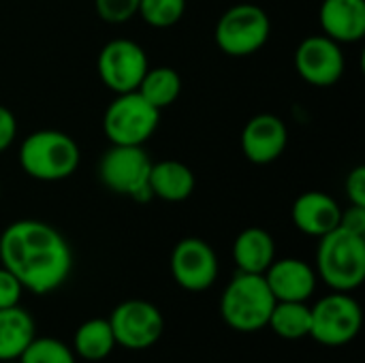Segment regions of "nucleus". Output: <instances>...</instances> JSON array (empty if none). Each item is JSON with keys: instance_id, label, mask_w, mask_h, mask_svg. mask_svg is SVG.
<instances>
[{"instance_id": "nucleus-1", "label": "nucleus", "mask_w": 365, "mask_h": 363, "mask_svg": "<svg viewBox=\"0 0 365 363\" xmlns=\"http://www.w3.org/2000/svg\"><path fill=\"white\" fill-rule=\"evenodd\" d=\"M0 265L34 295L60 289L73 270V250L64 235L43 220H15L0 235Z\"/></svg>"}, {"instance_id": "nucleus-2", "label": "nucleus", "mask_w": 365, "mask_h": 363, "mask_svg": "<svg viewBox=\"0 0 365 363\" xmlns=\"http://www.w3.org/2000/svg\"><path fill=\"white\" fill-rule=\"evenodd\" d=\"M81 160L77 141L53 128L30 133L19 148V165L24 173L38 182H60L71 178Z\"/></svg>"}, {"instance_id": "nucleus-3", "label": "nucleus", "mask_w": 365, "mask_h": 363, "mask_svg": "<svg viewBox=\"0 0 365 363\" xmlns=\"http://www.w3.org/2000/svg\"><path fill=\"white\" fill-rule=\"evenodd\" d=\"M319 240L317 276L331 291L359 289L365 280V237L338 227Z\"/></svg>"}, {"instance_id": "nucleus-4", "label": "nucleus", "mask_w": 365, "mask_h": 363, "mask_svg": "<svg viewBox=\"0 0 365 363\" xmlns=\"http://www.w3.org/2000/svg\"><path fill=\"white\" fill-rule=\"evenodd\" d=\"M276 306L263 274L237 272L220 297V319L235 332L255 334L267 327Z\"/></svg>"}, {"instance_id": "nucleus-5", "label": "nucleus", "mask_w": 365, "mask_h": 363, "mask_svg": "<svg viewBox=\"0 0 365 363\" xmlns=\"http://www.w3.org/2000/svg\"><path fill=\"white\" fill-rule=\"evenodd\" d=\"M272 34L269 15L255 2L229 6L214 30L216 45L231 58H246L265 47Z\"/></svg>"}, {"instance_id": "nucleus-6", "label": "nucleus", "mask_w": 365, "mask_h": 363, "mask_svg": "<svg viewBox=\"0 0 365 363\" xmlns=\"http://www.w3.org/2000/svg\"><path fill=\"white\" fill-rule=\"evenodd\" d=\"M160 111L137 90L115 94L103 116L105 137L113 145H143L158 128Z\"/></svg>"}, {"instance_id": "nucleus-7", "label": "nucleus", "mask_w": 365, "mask_h": 363, "mask_svg": "<svg viewBox=\"0 0 365 363\" xmlns=\"http://www.w3.org/2000/svg\"><path fill=\"white\" fill-rule=\"evenodd\" d=\"M310 338L323 347H344L353 342L364 325L359 302L351 293L334 291L321 297L312 308Z\"/></svg>"}, {"instance_id": "nucleus-8", "label": "nucleus", "mask_w": 365, "mask_h": 363, "mask_svg": "<svg viewBox=\"0 0 365 363\" xmlns=\"http://www.w3.org/2000/svg\"><path fill=\"white\" fill-rule=\"evenodd\" d=\"M152 160L143 145H113L101 156L98 163V178L105 188L115 195L141 199L150 195L148 180H150Z\"/></svg>"}, {"instance_id": "nucleus-9", "label": "nucleus", "mask_w": 365, "mask_h": 363, "mask_svg": "<svg viewBox=\"0 0 365 363\" xmlns=\"http://www.w3.org/2000/svg\"><path fill=\"white\" fill-rule=\"evenodd\" d=\"M118 347L128 351H143L154 347L163 332V312L148 300H126L118 304L107 319Z\"/></svg>"}, {"instance_id": "nucleus-10", "label": "nucleus", "mask_w": 365, "mask_h": 363, "mask_svg": "<svg viewBox=\"0 0 365 363\" xmlns=\"http://www.w3.org/2000/svg\"><path fill=\"white\" fill-rule=\"evenodd\" d=\"M98 77L115 94L135 92L150 68L145 49L130 39L109 41L98 53Z\"/></svg>"}, {"instance_id": "nucleus-11", "label": "nucleus", "mask_w": 365, "mask_h": 363, "mask_svg": "<svg viewBox=\"0 0 365 363\" xmlns=\"http://www.w3.org/2000/svg\"><path fill=\"white\" fill-rule=\"evenodd\" d=\"M169 270L178 287L190 293L207 291L220 272L216 250L201 237H184L173 246Z\"/></svg>"}, {"instance_id": "nucleus-12", "label": "nucleus", "mask_w": 365, "mask_h": 363, "mask_svg": "<svg viewBox=\"0 0 365 363\" xmlns=\"http://www.w3.org/2000/svg\"><path fill=\"white\" fill-rule=\"evenodd\" d=\"M297 75L317 88H329L340 81L344 73V53L340 43L325 34L306 36L295 49Z\"/></svg>"}, {"instance_id": "nucleus-13", "label": "nucleus", "mask_w": 365, "mask_h": 363, "mask_svg": "<svg viewBox=\"0 0 365 363\" xmlns=\"http://www.w3.org/2000/svg\"><path fill=\"white\" fill-rule=\"evenodd\" d=\"M242 152L255 165H269L278 160L289 143L287 124L274 113H259L250 118L242 131Z\"/></svg>"}, {"instance_id": "nucleus-14", "label": "nucleus", "mask_w": 365, "mask_h": 363, "mask_svg": "<svg viewBox=\"0 0 365 363\" xmlns=\"http://www.w3.org/2000/svg\"><path fill=\"white\" fill-rule=\"evenodd\" d=\"M263 278L276 302H308L314 295L319 280L314 267L295 257L274 259Z\"/></svg>"}, {"instance_id": "nucleus-15", "label": "nucleus", "mask_w": 365, "mask_h": 363, "mask_svg": "<svg viewBox=\"0 0 365 363\" xmlns=\"http://www.w3.org/2000/svg\"><path fill=\"white\" fill-rule=\"evenodd\" d=\"M340 214L342 208L338 205V201L321 190L302 193L291 208L293 225L310 237H323L329 231L338 229Z\"/></svg>"}, {"instance_id": "nucleus-16", "label": "nucleus", "mask_w": 365, "mask_h": 363, "mask_svg": "<svg viewBox=\"0 0 365 363\" xmlns=\"http://www.w3.org/2000/svg\"><path fill=\"white\" fill-rule=\"evenodd\" d=\"M319 19L325 36L357 43L365 36V0H323Z\"/></svg>"}, {"instance_id": "nucleus-17", "label": "nucleus", "mask_w": 365, "mask_h": 363, "mask_svg": "<svg viewBox=\"0 0 365 363\" xmlns=\"http://www.w3.org/2000/svg\"><path fill=\"white\" fill-rule=\"evenodd\" d=\"M195 173L188 165L167 158L160 163H152L148 188L152 197H158L167 203L186 201L195 190Z\"/></svg>"}, {"instance_id": "nucleus-18", "label": "nucleus", "mask_w": 365, "mask_h": 363, "mask_svg": "<svg viewBox=\"0 0 365 363\" xmlns=\"http://www.w3.org/2000/svg\"><path fill=\"white\" fill-rule=\"evenodd\" d=\"M276 259V244L269 231L261 227L244 229L233 242V261L237 272L244 274H265V270Z\"/></svg>"}, {"instance_id": "nucleus-19", "label": "nucleus", "mask_w": 365, "mask_h": 363, "mask_svg": "<svg viewBox=\"0 0 365 363\" xmlns=\"http://www.w3.org/2000/svg\"><path fill=\"white\" fill-rule=\"evenodd\" d=\"M34 319L21 306L0 310V362H17L34 340Z\"/></svg>"}, {"instance_id": "nucleus-20", "label": "nucleus", "mask_w": 365, "mask_h": 363, "mask_svg": "<svg viewBox=\"0 0 365 363\" xmlns=\"http://www.w3.org/2000/svg\"><path fill=\"white\" fill-rule=\"evenodd\" d=\"M115 338L107 319H88L73 336V353L86 362H103L115 349Z\"/></svg>"}, {"instance_id": "nucleus-21", "label": "nucleus", "mask_w": 365, "mask_h": 363, "mask_svg": "<svg viewBox=\"0 0 365 363\" xmlns=\"http://www.w3.org/2000/svg\"><path fill=\"white\" fill-rule=\"evenodd\" d=\"M137 92L158 111L173 105L182 94V77L171 66H154L148 68Z\"/></svg>"}, {"instance_id": "nucleus-22", "label": "nucleus", "mask_w": 365, "mask_h": 363, "mask_svg": "<svg viewBox=\"0 0 365 363\" xmlns=\"http://www.w3.org/2000/svg\"><path fill=\"white\" fill-rule=\"evenodd\" d=\"M310 306L306 302H276L267 327L282 340H304L310 338Z\"/></svg>"}, {"instance_id": "nucleus-23", "label": "nucleus", "mask_w": 365, "mask_h": 363, "mask_svg": "<svg viewBox=\"0 0 365 363\" xmlns=\"http://www.w3.org/2000/svg\"><path fill=\"white\" fill-rule=\"evenodd\" d=\"M17 363H77V357L71 347H66L62 340L41 336L26 347Z\"/></svg>"}, {"instance_id": "nucleus-24", "label": "nucleus", "mask_w": 365, "mask_h": 363, "mask_svg": "<svg viewBox=\"0 0 365 363\" xmlns=\"http://www.w3.org/2000/svg\"><path fill=\"white\" fill-rule=\"evenodd\" d=\"M186 2L188 0H139L137 15L152 28H171L184 17Z\"/></svg>"}, {"instance_id": "nucleus-25", "label": "nucleus", "mask_w": 365, "mask_h": 363, "mask_svg": "<svg viewBox=\"0 0 365 363\" xmlns=\"http://www.w3.org/2000/svg\"><path fill=\"white\" fill-rule=\"evenodd\" d=\"M96 13L107 24H126L139 11V0H94Z\"/></svg>"}, {"instance_id": "nucleus-26", "label": "nucleus", "mask_w": 365, "mask_h": 363, "mask_svg": "<svg viewBox=\"0 0 365 363\" xmlns=\"http://www.w3.org/2000/svg\"><path fill=\"white\" fill-rule=\"evenodd\" d=\"M21 295H24L21 282H19L6 267L0 265V310H2V308L19 306Z\"/></svg>"}, {"instance_id": "nucleus-27", "label": "nucleus", "mask_w": 365, "mask_h": 363, "mask_svg": "<svg viewBox=\"0 0 365 363\" xmlns=\"http://www.w3.org/2000/svg\"><path fill=\"white\" fill-rule=\"evenodd\" d=\"M346 197L351 201V205H365V167L359 165L355 167L349 178H346Z\"/></svg>"}, {"instance_id": "nucleus-28", "label": "nucleus", "mask_w": 365, "mask_h": 363, "mask_svg": "<svg viewBox=\"0 0 365 363\" xmlns=\"http://www.w3.org/2000/svg\"><path fill=\"white\" fill-rule=\"evenodd\" d=\"M340 229L365 237V205H351L340 214Z\"/></svg>"}, {"instance_id": "nucleus-29", "label": "nucleus", "mask_w": 365, "mask_h": 363, "mask_svg": "<svg viewBox=\"0 0 365 363\" xmlns=\"http://www.w3.org/2000/svg\"><path fill=\"white\" fill-rule=\"evenodd\" d=\"M17 137V120L11 109L0 105V154L11 148V143Z\"/></svg>"}, {"instance_id": "nucleus-30", "label": "nucleus", "mask_w": 365, "mask_h": 363, "mask_svg": "<svg viewBox=\"0 0 365 363\" xmlns=\"http://www.w3.org/2000/svg\"><path fill=\"white\" fill-rule=\"evenodd\" d=\"M0 363H17V362H0Z\"/></svg>"}]
</instances>
